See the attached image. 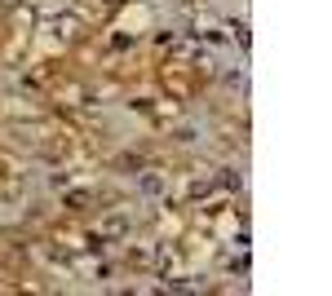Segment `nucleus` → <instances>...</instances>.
<instances>
[{
	"instance_id": "nucleus-1",
	"label": "nucleus",
	"mask_w": 332,
	"mask_h": 296,
	"mask_svg": "<svg viewBox=\"0 0 332 296\" xmlns=\"http://www.w3.org/2000/svg\"><path fill=\"white\" fill-rule=\"evenodd\" d=\"M142 190H146V195H160V190H164V181H160V177H151V173H146V177H142Z\"/></svg>"
}]
</instances>
